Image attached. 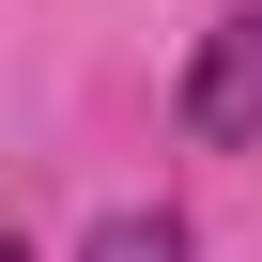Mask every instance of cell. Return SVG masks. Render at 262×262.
<instances>
[{
    "label": "cell",
    "instance_id": "3",
    "mask_svg": "<svg viewBox=\"0 0 262 262\" xmlns=\"http://www.w3.org/2000/svg\"><path fill=\"white\" fill-rule=\"evenodd\" d=\"M0 262H31V247H0Z\"/></svg>",
    "mask_w": 262,
    "mask_h": 262
},
{
    "label": "cell",
    "instance_id": "2",
    "mask_svg": "<svg viewBox=\"0 0 262 262\" xmlns=\"http://www.w3.org/2000/svg\"><path fill=\"white\" fill-rule=\"evenodd\" d=\"M77 262H185V216H170V201H123V216H93Z\"/></svg>",
    "mask_w": 262,
    "mask_h": 262
},
{
    "label": "cell",
    "instance_id": "1",
    "mask_svg": "<svg viewBox=\"0 0 262 262\" xmlns=\"http://www.w3.org/2000/svg\"><path fill=\"white\" fill-rule=\"evenodd\" d=\"M185 139H231V155L262 139V0L201 31V62H185Z\"/></svg>",
    "mask_w": 262,
    "mask_h": 262
}]
</instances>
